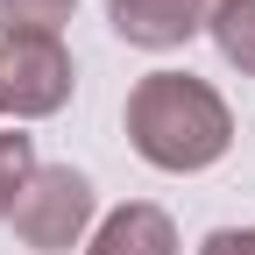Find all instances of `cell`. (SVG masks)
<instances>
[{
	"label": "cell",
	"mask_w": 255,
	"mask_h": 255,
	"mask_svg": "<svg viewBox=\"0 0 255 255\" xmlns=\"http://www.w3.org/2000/svg\"><path fill=\"white\" fill-rule=\"evenodd\" d=\"M128 142H135L156 170H206L234 142L227 100L191 78V71H149L128 92Z\"/></svg>",
	"instance_id": "6da1fadb"
},
{
	"label": "cell",
	"mask_w": 255,
	"mask_h": 255,
	"mask_svg": "<svg viewBox=\"0 0 255 255\" xmlns=\"http://www.w3.org/2000/svg\"><path fill=\"white\" fill-rule=\"evenodd\" d=\"M71 100V57L57 28H7L0 36V114L36 121Z\"/></svg>",
	"instance_id": "7a4b0ae2"
},
{
	"label": "cell",
	"mask_w": 255,
	"mask_h": 255,
	"mask_svg": "<svg viewBox=\"0 0 255 255\" xmlns=\"http://www.w3.org/2000/svg\"><path fill=\"white\" fill-rule=\"evenodd\" d=\"M85 220H92V184L78 170H36L28 191L14 199V234L43 255H64L85 234Z\"/></svg>",
	"instance_id": "3957f363"
},
{
	"label": "cell",
	"mask_w": 255,
	"mask_h": 255,
	"mask_svg": "<svg viewBox=\"0 0 255 255\" xmlns=\"http://www.w3.org/2000/svg\"><path fill=\"white\" fill-rule=\"evenodd\" d=\"M213 21V0H114V28L142 50H170Z\"/></svg>",
	"instance_id": "277c9868"
},
{
	"label": "cell",
	"mask_w": 255,
	"mask_h": 255,
	"mask_svg": "<svg viewBox=\"0 0 255 255\" xmlns=\"http://www.w3.org/2000/svg\"><path fill=\"white\" fill-rule=\"evenodd\" d=\"M85 255H177V227L156 206H121V213L100 220Z\"/></svg>",
	"instance_id": "5b68a950"
},
{
	"label": "cell",
	"mask_w": 255,
	"mask_h": 255,
	"mask_svg": "<svg viewBox=\"0 0 255 255\" xmlns=\"http://www.w3.org/2000/svg\"><path fill=\"white\" fill-rule=\"evenodd\" d=\"M213 43L227 64H241V71H255V0H213Z\"/></svg>",
	"instance_id": "8992f818"
},
{
	"label": "cell",
	"mask_w": 255,
	"mask_h": 255,
	"mask_svg": "<svg viewBox=\"0 0 255 255\" xmlns=\"http://www.w3.org/2000/svg\"><path fill=\"white\" fill-rule=\"evenodd\" d=\"M28 177H36V149H28V135H7V128H0V213H14V199L28 191Z\"/></svg>",
	"instance_id": "52a82bcc"
},
{
	"label": "cell",
	"mask_w": 255,
	"mask_h": 255,
	"mask_svg": "<svg viewBox=\"0 0 255 255\" xmlns=\"http://www.w3.org/2000/svg\"><path fill=\"white\" fill-rule=\"evenodd\" d=\"M78 0H0V21L7 28H57Z\"/></svg>",
	"instance_id": "ba28073f"
},
{
	"label": "cell",
	"mask_w": 255,
	"mask_h": 255,
	"mask_svg": "<svg viewBox=\"0 0 255 255\" xmlns=\"http://www.w3.org/2000/svg\"><path fill=\"white\" fill-rule=\"evenodd\" d=\"M199 255H255V227H220V234H206Z\"/></svg>",
	"instance_id": "9c48e42d"
}]
</instances>
